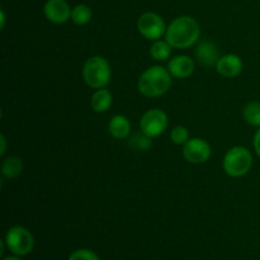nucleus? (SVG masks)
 Instances as JSON below:
<instances>
[{
	"mask_svg": "<svg viewBox=\"0 0 260 260\" xmlns=\"http://www.w3.org/2000/svg\"><path fill=\"white\" fill-rule=\"evenodd\" d=\"M201 37V27L194 18L189 15L178 17L168 25L165 40L173 48L185 50L198 42Z\"/></svg>",
	"mask_w": 260,
	"mask_h": 260,
	"instance_id": "1",
	"label": "nucleus"
},
{
	"mask_svg": "<svg viewBox=\"0 0 260 260\" xmlns=\"http://www.w3.org/2000/svg\"><path fill=\"white\" fill-rule=\"evenodd\" d=\"M168 70L173 78L187 79L194 73V61L187 55L175 56L168 63Z\"/></svg>",
	"mask_w": 260,
	"mask_h": 260,
	"instance_id": "12",
	"label": "nucleus"
},
{
	"mask_svg": "<svg viewBox=\"0 0 260 260\" xmlns=\"http://www.w3.org/2000/svg\"><path fill=\"white\" fill-rule=\"evenodd\" d=\"M68 260H101V258L90 249H79L74 251Z\"/></svg>",
	"mask_w": 260,
	"mask_h": 260,
	"instance_id": "21",
	"label": "nucleus"
},
{
	"mask_svg": "<svg viewBox=\"0 0 260 260\" xmlns=\"http://www.w3.org/2000/svg\"><path fill=\"white\" fill-rule=\"evenodd\" d=\"M3 260H22V259H20V256L14 255V254H13L12 256H5V258H3Z\"/></svg>",
	"mask_w": 260,
	"mask_h": 260,
	"instance_id": "24",
	"label": "nucleus"
},
{
	"mask_svg": "<svg viewBox=\"0 0 260 260\" xmlns=\"http://www.w3.org/2000/svg\"><path fill=\"white\" fill-rule=\"evenodd\" d=\"M0 17H2V29L5 27V14H4V10L0 12Z\"/></svg>",
	"mask_w": 260,
	"mask_h": 260,
	"instance_id": "25",
	"label": "nucleus"
},
{
	"mask_svg": "<svg viewBox=\"0 0 260 260\" xmlns=\"http://www.w3.org/2000/svg\"><path fill=\"white\" fill-rule=\"evenodd\" d=\"M23 170V161L18 156L5 157L2 164V174L7 179H15Z\"/></svg>",
	"mask_w": 260,
	"mask_h": 260,
	"instance_id": "15",
	"label": "nucleus"
},
{
	"mask_svg": "<svg viewBox=\"0 0 260 260\" xmlns=\"http://www.w3.org/2000/svg\"><path fill=\"white\" fill-rule=\"evenodd\" d=\"M244 69L243 60L240 56L235 55V53H228V55L221 56L218 60L217 65H216V70L223 78H236L240 75L241 71Z\"/></svg>",
	"mask_w": 260,
	"mask_h": 260,
	"instance_id": "10",
	"label": "nucleus"
},
{
	"mask_svg": "<svg viewBox=\"0 0 260 260\" xmlns=\"http://www.w3.org/2000/svg\"><path fill=\"white\" fill-rule=\"evenodd\" d=\"M220 57L221 56L217 46L208 40L202 41L196 48V58L200 62V65L205 66V68L216 66Z\"/></svg>",
	"mask_w": 260,
	"mask_h": 260,
	"instance_id": "11",
	"label": "nucleus"
},
{
	"mask_svg": "<svg viewBox=\"0 0 260 260\" xmlns=\"http://www.w3.org/2000/svg\"><path fill=\"white\" fill-rule=\"evenodd\" d=\"M170 140L175 145H185L189 140V131L184 126H175L170 132Z\"/></svg>",
	"mask_w": 260,
	"mask_h": 260,
	"instance_id": "20",
	"label": "nucleus"
},
{
	"mask_svg": "<svg viewBox=\"0 0 260 260\" xmlns=\"http://www.w3.org/2000/svg\"><path fill=\"white\" fill-rule=\"evenodd\" d=\"M83 79L90 88H106L112 79L111 63L102 56H91L84 63Z\"/></svg>",
	"mask_w": 260,
	"mask_h": 260,
	"instance_id": "3",
	"label": "nucleus"
},
{
	"mask_svg": "<svg viewBox=\"0 0 260 260\" xmlns=\"http://www.w3.org/2000/svg\"><path fill=\"white\" fill-rule=\"evenodd\" d=\"M244 121L253 127H260V102H249L243 109Z\"/></svg>",
	"mask_w": 260,
	"mask_h": 260,
	"instance_id": "17",
	"label": "nucleus"
},
{
	"mask_svg": "<svg viewBox=\"0 0 260 260\" xmlns=\"http://www.w3.org/2000/svg\"><path fill=\"white\" fill-rule=\"evenodd\" d=\"M93 13L91 9L85 4H78L71 10V20L76 25H85L91 20Z\"/></svg>",
	"mask_w": 260,
	"mask_h": 260,
	"instance_id": "18",
	"label": "nucleus"
},
{
	"mask_svg": "<svg viewBox=\"0 0 260 260\" xmlns=\"http://www.w3.org/2000/svg\"><path fill=\"white\" fill-rule=\"evenodd\" d=\"M128 145L136 151H149L152 147V139L145 134H134L128 140Z\"/></svg>",
	"mask_w": 260,
	"mask_h": 260,
	"instance_id": "19",
	"label": "nucleus"
},
{
	"mask_svg": "<svg viewBox=\"0 0 260 260\" xmlns=\"http://www.w3.org/2000/svg\"><path fill=\"white\" fill-rule=\"evenodd\" d=\"M253 146L254 150H255L256 155L260 157V127L256 129L255 135H254V139H253Z\"/></svg>",
	"mask_w": 260,
	"mask_h": 260,
	"instance_id": "22",
	"label": "nucleus"
},
{
	"mask_svg": "<svg viewBox=\"0 0 260 260\" xmlns=\"http://www.w3.org/2000/svg\"><path fill=\"white\" fill-rule=\"evenodd\" d=\"M167 28L164 19L156 13L146 12L140 15L137 20V30L140 35L152 42L161 40L162 36L167 33Z\"/></svg>",
	"mask_w": 260,
	"mask_h": 260,
	"instance_id": "7",
	"label": "nucleus"
},
{
	"mask_svg": "<svg viewBox=\"0 0 260 260\" xmlns=\"http://www.w3.org/2000/svg\"><path fill=\"white\" fill-rule=\"evenodd\" d=\"M172 78L173 76L168 68L159 65L151 66L140 75L137 80V88L140 93L146 98H157L169 91L173 83Z\"/></svg>",
	"mask_w": 260,
	"mask_h": 260,
	"instance_id": "2",
	"label": "nucleus"
},
{
	"mask_svg": "<svg viewBox=\"0 0 260 260\" xmlns=\"http://www.w3.org/2000/svg\"><path fill=\"white\" fill-rule=\"evenodd\" d=\"M112 103H113V95L106 88L96 89L90 99L91 109L96 112V113H106V112H108L109 108L112 107Z\"/></svg>",
	"mask_w": 260,
	"mask_h": 260,
	"instance_id": "14",
	"label": "nucleus"
},
{
	"mask_svg": "<svg viewBox=\"0 0 260 260\" xmlns=\"http://www.w3.org/2000/svg\"><path fill=\"white\" fill-rule=\"evenodd\" d=\"M71 10L66 0H47L43 7L45 17L55 24H63L71 19Z\"/></svg>",
	"mask_w": 260,
	"mask_h": 260,
	"instance_id": "9",
	"label": "nucleus"
},
{
	"mask_svg": "<svg viewBox=\"0 0 260 260\" xmlns=\"http://www.w3.org/2000/svg\"><path fill=\"white\" fill-rule=\"evenodd\" d=\"M173 46L167 40H157L150 46V56L156 61H167L172 55Z\"/></svg>",
	"mask_w": 260,
	"mask_h": 260,
	"instance_id": "16",
	"label": "nucleus"
},
{
	"mask_svg": "<svg viewBox=\"0 0 260 260\" xmlns=\"http://www.w3.org/2000/svg\"><path fill=\"white\" fill-rule=\"evenodd\" d=\"M169 124L168 114L162 109H149L140 119V131L151 139H156L165 132Z\"/></svg>",
	"mask_w": 260,
	"mask_h": 260,
	"instance_id": "6",
	"label": "nucleus"
},
{
	"mask_svg": "<svg viewBox=\"0 0 260 260\" xmlns=\"http://www.w3.org/2000/svg\"><path fill=\"white\" fill-rule=\"evenodd\" d=\"M108 131L114 139L124 140L131 135V122L126 116L116 114L108 123Z\"/></svg>",
	"mask_w": 260,
	"mask_h": 260,
	"instance_id": "13",
	"label": "nucleus"
},
{
	"mask_svg": "<svg viewBox=\"0 0 260 260\" xmlns=\"http://www.w3.org/2000/svg\"><path fill=\"white\" fill-rule=\"evenodd\" d=\"M5 246L12 254L25 256L35 248V238L24 226H12L5 234Z\"/></svg>",
	"mask_w": 260,
	"mask_h": 260,
	"instance_id": "5",
	"label": "nucleus"
},
{
	"mask_svg": "<svg viewBox=\"0 0 260 260\" xmlns=\"http://www.w3.org/2000/svg\"><path fill=\"white\" fill-rule=\"evenodd\" d=\"M253 167V155L246 147L234 146L226 152L222 161L223 172L231 178H241Z\"/></svg>",
	"mask_w": 260,
	"mask_h": 260,
	"instance_id": "4",
	"label": "nucleus"
},
{
	"mask_svg": "<svg viewBox=\"0 0 260 260\" xmlns=\"http://www.w3.org/2000/svg\"><path fill=\"white\" fill-rule=\"evenodd\" d=\"M5 151H7V140L4 135H0V155L4 156Z\"/></svg>",
	"mask_w": 260,
	"mask_h": 260,
	"instance_id": "23",
	"label": "nucleus"
},
{
	"mask_svg": "<svg viewBox=\"0 0 260 260\" xmlns=\"http://www.w3.org/2000/svg\"><path fill=\"white\" fill-rule=\"evenodd\" d=\"M212 154L211 145L201 137H193L183 145V156L190 164H205Z\"/></svg>",
	"mask_w": 260,
	"mask_h": 260,
	"instance_id": "8",
	"label": "nucleus"
}]
</instances>
